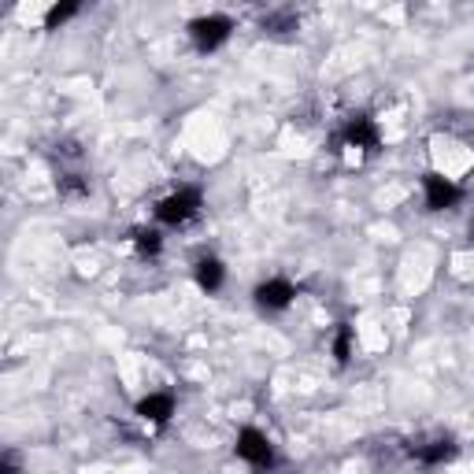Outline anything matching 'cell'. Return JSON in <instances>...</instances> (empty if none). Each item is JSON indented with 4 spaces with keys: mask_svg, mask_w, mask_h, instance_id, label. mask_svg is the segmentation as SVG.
Returning a JSON list of instances; mask_svg holds the SVG:
<instances>
[{
    "mask_svg": "<svg viewBox=\"0 0 474 474\" xmlns=\"http://www.w3.org/2000/svg\"><path fill=\"white\" fill-rule=\"evenodd\" d=\"M334 356H337V363H348V356H353V327H348V322H341L334 334Z\"/></svg>",
    "mask_w": 474,
    "mask_h": 474,
    "instance_id": "8fae6325",
    "label": "cell"
},
{
    "mask_svg": "<svg viewBox=\"0 0 474 474\" xmlns=\"http://www.w3.org/2000/svg\"><path fill=\"white\" fill-rule=\"evenodd\" d=\"M79 12H82V0H56V4L45 12V30H60L63 22H71Z\"/></svg>",
    "mask_w": 474,
    "mask_h": 474,
    "instance_id": "9c48e42d",
    "label": "cell"
},
{
    "mask_svg": "<svg viewBox=\"0 0 474 474\" xmlns=\"http://www.w3.org/2000/svg\"><path fill=\"white\" fill-rule=\"evenodd\" d=\"M234 34V22L227 15H204L189 22V41L201 48V53H215L219 45H227Z\"/></svg>",
    "mask_w": 474,
    "mask_h": 474,
    "instance_id": "7a4b0ae2",
    "label": "cell"
},
{
    "mask_svg": "<svg viewBox=\"0 0 474 474\" xmlns=\"http://www.w3.org/2000/svg\"><path fill=\"white\" fill-rule=\"evenodd\" d=\"M448 456H453V441H437V445H430V448H419V460L422 463H445Z\"/></svg>",
    "mask_w": 474,
    "mask_h": 474,
    "instance_id": "7c38bea8",
    "label": "cell"
},
{
    "mask_svg": "<svg viewBox=\"0 0 474 474\" xmlns=\"http://www.w3.org/2000/svg\"><path fill=\"white\" fill-rule=\"evenodd\" d=\"M237 456L253 467H274V448H270V437L256 427H245L237 434Z\"/></svg>",
    "mask_w": 474,
    "mask_h": 474,
    "instance_id": "5b68a950",
    "label": "cell"
},
{
    "mask_svg": "<svg viewBox=\"0 0 474 474\" xmlns=\"http://www.w3.org/2000/svg\"><path fill=\"white\" fill-rule=\"evenodd\" d=\"M337 141L348 145V148H360V153H367V156H374V153H378V145H382L378 127H374L370 115H353L345 122V130H341Z\"/></svg>",
    "mask_w": 474,
    "mask_h": 474,
    "instance_id": "3957f363",
    "label": "cell"
},
{
    "mask_svg": "<svg viewBox=\"0 0 474 474\" xmlns=\"http://www.w3.org/2000/svg\"><path fill=\"white\" fill-rule=\"evenodd\" d=\"M222 282H227V267H222V260H215V256L196 260V286H201L204 293H219Z\"/></svg>",
    "mask_w": 474,
    "mask_h": 474,
    "instance_id": "ba28073f",
    "label": "cell"
},
{
    "mask_svg": "<svg viewBox=\"0 0 474 474\" xmlns=\"http://www.w3.org/2000/svg\"><path fill=\"white\" fill-rule=\"evenodd\" d=\"M137 415L145 422H156V427H163V422H170V415H174V396L170 393H148L145 401H137Z\"/></svg>",
    "mask_w": 474,
    "mask_h": 474,
    "instance_id": "52a82bcc",
    "label": "cell"
},
{
    "mask_svg": "<svg viewBox=\"0 0 474 474\" xmlns=\"http://www.w3.org/2000/svg\"><path fill=\"white\" fill-rule=\"evenodd\" d=\"M60 189L63 193H86L89 186L82 182V174H67V179H60Z\"/></svg>",
    "mask_w": 474,
    "mask_h": 474,
    "instance_id": "5bb4252c",
    "label": "cell"
},
{
    "mask_svg": "<svg viewBox=\"0 0 474 474\" xmlns=\"http://www.w3.org/2000/svg\"><path fill=\"white\" fill-rule=\"evenodd\" d=\"M134 248H137L141 256H156L160 248H163L160 230H134Z\"/></svg>",
    "mask_w": 474,
    "mask_h": 474,
    "instance_id": "30bf717a",
    "label": "cell"
},
{
    "mask_svg": "<svg viewBox=\"0 0 474 474\" xmlns=\"http://www.w3.org/2000/svg\"><path fill=\"white\" fill-rule=\"evenodd\" d=\"M0 470H12V463H8V460H0Z\"/></svg>",
    "mask_w": 474,
    "mask_h": 474,
    "instance_id": "9a60e30c",
    "label": "cell"
},
{
    "mask_svg": "<svg viewBox=\"0 0 474 474\" xmlns=\"http://www.w3.org/2000/svg\"><path fill=\"white\" fill-rule=\"evenodd\" d=\"M253 296H256V304L263 312H286L293 304V296H296V286L289 279H267V282L256 286Z\"/></svg>",
    "mask_w": 474,
    "mask_h": 474,
    "instance_id": "8992f818",
    "label": "cell"
},
{
    "mask_svg": "<svg viewBox=\"0 0 474 474\" xmlns=\"http://www.w3.org/2000/svg\"><path fill=\"white\" fill-rule=\"evenodd\" d=\"M422 193H427V208H430V212L456 208V204H460V196H463V189H460L453 179H445V174H437V170L422 174Z\"/></svg>",
    "mask_w": 474,
    "mask_h": 474,
    "instance_id": "277c9868",
    "label": "cell"
},
{
    "mask_svg": "<svg viewBox=\"0 0 474 474\" xmlns=\"http://www.w3.org/2000/svg\"><path fill=\"white\" fill-rule=\"evenodd\" d=\"M263 27L267 30H296V15L293 12H279V15H270Z\"/></svg>",
    "mask_w": 474,
    "mask_h": 474,
    "instance_id": "4fadbf2b",
    "label": "cell"
},
{
    "mask_svg": "<svg viewBox=\"0 0 474 474\" xmlns=\"http://www.w3.org/2000/svg\"><path fill=\"white\" fill-rule=\"evenodd\" d=\"M201 189H174L170 196H163V201L156 204V219L167 222V227H186V222H193L196 215H201Z\"/></svg>",
    "mask_w": 474,
    "mask_h": 474,
    "instance_id": "6da1fadb",
    "label": "cell"
}]
</instances>
